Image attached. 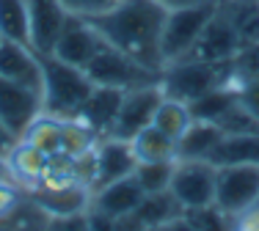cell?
Here are the masks:
<instances>
[{"instance_id": "7c38bea8", "label": "cell", "mask_w": 259, "mask_h": 231, "mask_svg": "<svg viewBox=\"0 0 259 231\" xmlns=\"http://www.w3.org/2000/svg\"><path fill=\"white\" fill-rule=\"evenodd\" d=\"M144 196H146L144 187H141L138 179L130 174L124 179H116V182H110V185L100 187V190H94V196H91V209H94L97 215L108 217L116 226V223H124L133 217V212L141 206Z\"/></svg>"}, {"instance_id": "f546056e", "label": "cell", "mask_w": 259, "mask_h": 231, "mask_svg": "<svg viewBox=\"0 0 259 231\" xmlns=\"http://www.w3.org/2000/svg\"><path fill=\"white\" fill-rule=\"evenodd\" d=\"M20 201H22V187L0 182V223L11 215V209H14Z\"/></svg>"}, {"instance_id": "2e32d148", "label": "cell", "mask_w": 259, "mask_h": 231, "mask_svg": "<svg viewBox=\"0 0 259 231\" xmlns=\"http://www.w3.org/2000/svg\"><path fill=\"white\" fill-rule=\"evenodd\" d=\"M30 11V47L39 55H47L53 50L58 33L64 30L69 11L64 9L61 0H28Z\"/></svg>"}, {"instance_id": "52a82bcc", "label": "cell", "mask_w": 259, "mask_h": 231, "mask_svg": "<svg viewBox=\"0 0 259 231\" xmlns=\"http://www.w3.org/2000/svg\"><path fill=\"white\" fill-rule=\"evenodd\" d=\"M85 75L91 77L94 86H110V88H121V91L160 80V72L133 61L130 55H124L121 50H116L110 44H105L91 58V64L85 66Z\"/></svg>"}, {"instance_id": "83f0119b", "label": "cell", "mask_w": 259, "mask_h": 231, "mask_svg": "<svg viewBox=\"0 0 259 231\" xmlns=\"http://www.w3.org/2000/svg\"><path fill=\"white\" fill-rule=\"evenodd\" d=\"M64 9L75 17H83V20H94L100 14H108L110 9L121 3V0H61Z\"/></svg>"}, {"instance_id": "ac0fdd59", "label": "cell", "mask_w": 259, "mask_h": 231, "mask_svg": "<svg viewBox=\"0 0 259 231\" xmlns=\"http://www.w3.org/2000/svg\"><path fill=\"white\" fill-rule=\"evenodd\" d=\"M182 217H185V209L165 190V193H146L130 220L141 228H168V226H185Z\"/></svg>"}, {"instance_id": "f1b7e54d", "label": "cell", "mask_w": 259, "mask_h": 231, "mask_svg": "<svg viewBox=\"0 0 259 231\" xmlns=\"http://www.w3.org/2000/svg\"><path fill=\"white\" fill-rule=\"evenodd\" d=\"M234 88H237V102L248 113H254L259 119V75L237 80V83H234Z\"/></svg>"}, {"instance_id": "3957f363", "label": "cell", "mask_w": 259, "mask_h": 231, "mask_svg": "<svg viewBox=\"0 0 259 231\" xmlns=\"http://www.w3.org/2000/svg\"><path fill=\"white\" fill-rule=\"evenodd\" d=\"M160 88L165 96H174L180 102L193 105L209 91L221 86H234V66L232 64H209L199 58H182L174 64H165L160 69Z\"/></svg>"}, {"instance_id": "d6986e66", "label": "cell", "mask_w": 259, "mask_h": 231, "mask_svg": "<svg viewBox=\"0 0 259 231\" xmlns=\"http://www.w3.org/2000/svg\"><path fill=\"white\" fill-rule=\"evenodd\" d=\"M226 132L215 121L193 119V124L185 130V135L177 141V160H212L218 143Z\"/></svg>"}, {"instance_id": "7402d4cb", "label": "cell", "mask_w": 259, "mask_h": 231, "mask_svg": "<svg viewBox=\"0 0 259 231\" xmlns=\"http://www.w3.org/2000/svg\"><path fill=\"white\" fill-rule=\"evenodd\" d=\"M218 9L245 44H259V0H218Z\"/></svg>"}, {"instance_id": "e0dca14e", "label": "cell", "mask_w": 259, "mask_h": 231, "mask_svg": "<svg viewBox=\"0 0 259 231\" xmlns=\"http://www.w3.org/2000/svg\"><path fill=\"white\" fill-rule=\"evenodd\" d=\"M121 96H124L121 88L94 86L89 94V99L80 107L77 121L89 127L97 138L110 135V132H113V124H116V116H119V107H121Z\"/></svg>"}, {"instance_id": "6da1fadb", "label": "cell", "mask_w": 259, "mask_h": 231, "mask_svg": "<svg viewBox=\"0 0 259 231\" xmlns=\"http://www.w3.org/2000/svg\"><path fill=\"white\" fill-rule=\"evenodd\" d=\"M168 9L157 0H121L108 14H100L89 20L97 28V33L105 39V44L121 50L138 64L160 72L163 58H160V33Z\"/></svg>"}, {"instance_id": "9a60e30c", "label": "cell", "mask_w": 259, "mask_h": 231, "mask_svg": "<svg viewBox=\"0 0 259 231\" xmlns=\"http://www.w3.org/2000/svg\"><path fill=\"white\" fill-rule=\"evenodd\" d=\"M0 77L41 94V55L30 44L0 39Z\"/></svg>"}, {"instance_id": "277c9868", "label": "cell", "mask_w": 259, "mask_h": 231, "mask_svg": "<svg viewBox=\"0 0 259 231\" xmlns=\"http://www.w3.org/2000/svg\"><path fill=\"white\" fill-rule=\"evenodd\" d=\"M215 11H218V0L215 3L188 6V9H174L165 14L163 33H160V58H163V66L182 61L193 52L196 41L204 33L207 22L215 17Z\"/></svg>"}, {"instance_id": "44dd1931", "label": "cell", "mask_w": 259, "mask_h": 231, "mask_svg": "<svg viewBox=\"0 0 259 231\" xmlns=\"http://www.w3.org/2000/svg\"><path fill=\"white\" fill-rule=\"evenodd\" d=\"M130 149L135 154V162H165L177 160V141L160 132L155 124L144 127L130 138Z\"/></svg>"}, {"instance_id": "ba28073f", "label": "cell", "mask_w": 259, "mask_h": 231, "mask_svg": "<svg viewBox=\"0 0 259 231\" xmlns=\"http://www.w3.org/2000/svg\"><path fill=\"white\" fill-rule=\"evenodd\" d=\"M215 179L218 168L209 160H177L168 193L180 201L185 212L215 204Z\"/></svg>"}, {"instance_id": "ffe728a7", "label": "cell", "mask_w": 259, "mask_h": 231, "mask_svg": "<svg viewBox=\"0 0 259 231\" xmlns=\"http://www.w3.org/2000/svg\"><path fill=\"white\" fill-rule=\"evenodd\" d=\"M6 157H9V165H11V171H14V179H17V185H20L22 190H33V187L45 179L50 157H47L41 149H36L33 143H28L25 138H20V141L11 146V151Z\"/></svg>"}, {"instance_id": "d4e9b609", "label": "cell", "mask_w": 259, "mask_h": 231, "mask_svg": "<svg viewBox=\"0 0 259 231\" xmlns=\"http://www.w3.org/2000/svg\"><path fill=\"white\" fill-rule=\"evenodd\" d=\"M215 168L218 165H234V162H259V132L251 135H224L212 154Z\"/></svg>"}, {"instance_id": "cb8c5ba5", "label": "cell", "mask_w": 259, "mask_h": 231, "mask_svg": "<svg viewBox=\"0 0 259 231\" xmlns=\"http://www.w3.org/2000/svg\"><path fill=\"white\" fill-rule=\"evenodd\" d=\"M152 124H155L160 132H165L168 138L180 141L185 135V130L193 124V110H190L188 102H180V99H174V96L163 94L155 116H152Z\"/></svg>"}, {"instance_id": "603a6c76", "label": "cell", "mask_w": 259, "mask_h": 231, "mask_svg": "<svg viewBox=\"0 0 259 231\" xmlns=\"http://www.w3.org/2000/svg\"><path fill=\"white\" fill-rule=\"evenodd\" d=\"M64 121L66 119H55L50 113H39L30 121L28 130L22 132V138L28 143H33L36 149H41L47 157L61 154L64 151Z\"/></svg>"}, {"instance_id": "30bf717a", "label": "cell", "mask_w": 259, "mask_h": 231, "mask_svg": "<svg viewBox=\"0 0 259 231\" xmlns=\"http://www.w3.org/2000/svg\"><path fill=\"white\" fill-rule=\"evenodd\" d=\"M160 99H163V88H160L157 80L146 83V86L127 88L124 96H121V107H119V116H116V124H113V132H110V135L130 141L135 132L149 127Z\"/></svg>"}, {"instance_id": "d6a6232c", "label": "cell", "mask_w": 259, "mask_h": 231, "mask_svg": "<svg viewBox=\"0 0 259 231\" xmlns=\"http://www.w3.org/2000/svg\"><path fill=\"white\" fill-rule=\"evenodd\" d=\"M163 9L174 11V9H188V6H199V3H215V0H157Z\"/></svg>"}, {"instance_id": "7a4b0ae2", "label": "cell", "mask_w": 259, "mask_h": 231, "mask_svg": "<svg viewBox=\"0 0 259 231\" xmlns=\"http://www.w3.org/2000/svg\"><path fill=\"white\" fill-rule=\"evenodd\" d=\"M41 113H50L55 119H77L94 88L85 69L58 61L55 55H41Z\"/></svg>"}, {"instance_id": "484cf974", "label": "cell", "mask_w": 259, "mask_h": 231, "mask_svg": "<svg viewBox=\"0 0 259 231\" xmlns=\"http://www.w3.org/2000/svg\"><path fill=\"white\" fill-rule=\"evenodd\" d=\"M0 39L30 44L28 0H0Z\"/></svg>"}, {"instance_id": "8992f818", "label": "cell", "mask_w": 259, "mask_h": 231, "mask_svg": "<svg viewBox=\"0 0 259 231\" xmlns=\"http://www.w3.org/2000/svg\"><path fill=\"white\" fill-rule=\"evenodd\" d=\"M28 193L39 204V209L50 217V223L85 220L91 209V196H94V190L85 182H41Z\"/></svg>"}, {"instance_id": "4dcf8cb0", "label": "cell", "mask_w": 259, "mask_h": 231, "mask_svg": "<svg viewBox=\"0 0 259 231\" xmlns=\"http://www.w3.org/2000/svg\"><path fill=\"white\" fill-rule=\"evenodd\" d=\"M234 226L237 228H259V201L251 209H245L243 215L234 217Z\"/></svg>"}, {"instance_id": "836d02e7", "label": "cell", "mask_w": 259, "mask_h": 231, "mask_svg": "<svg viewBox=\"0 0 259 231\" xmlns=\"http://www.w3.org/2000/svg\"><path fill=\"white\" fill-rule=\"evenodd\" d=\"M0 182H6V185H17V179H14V171H11V165H9V157L6 154H0ZM20 187V185H17Z\"/></svg>"}, {"instance_id": "8fae6325", "label": "cell", "mask_w": 259, "mask_h": 231, "mask_svg": "<svg viewBox=\"0 0 259 231\" xmlns=\"http://www.w3.org/2000/svg\"><path fill=\"white\" fill-rule=\"evenodd\" d=\"M245 50L243 36L234 30V25L221 14V9L215 11V17L207 22L204 33L199 36L193 52L188 58L209 61V64H234V58Z\"/></svg>"}, {"instance_id": "4fadbf2b", "label": "cell", "mask_w": 259, "mask_h": 231, "mask_svg": "<svg viewBox=\"0 0 259 231\" xmlns=\"http://www.w3.org/2000/svg\"><path fill=\"white\" fill-rule=\"evenodd\" d=\"M39 113H41V94L39 91L0 77V121L17 138H22V132L28 130L30 121Z\"/></svg>"}, {"instance_id": "4316f807", "label": "cell", "mask_w": 259, "mask_h": 231, "mask_svg": "<svg viewBox=\"0 0 259 231\" xmlns=\"http://www.w3.org/2000/svg\"><path fill=\"white\" fill-rule=\"evenodd\" d=\"M177 160H165V162H138L133 176L138 179V185L144 187V193H165L174 176Z\"/></svg>"}, {"instance_id": "9c48e42d", "label": "cell", "mask_w": 259, "mask_h": 231, "mask_svg": "<svg viewBox=\"0 0 259 231\" xmlns=\"http://www.w3.org/2000/svg\"><path fill=\"white\" fill-rule=\"evenodd\" d=\"M102 47H105V39L97 33V28L91 25L89 20H83V17L69 14L64 30L58 33V39H55L53 50L47 52V55H55L58 61H66V64H72V66L85 69V66L91 64V58H94Z\"/></svg>"}, {"instance_id": "5b68a950", "label": "cell", "mask_w": 259, "mask_h": 231, "mask_svg": "<svg viewBox=\"0 0 259 231\" xmlns=\"http://www.w3.org/2000/svg\"><path fill=\"white\" fill-rule=\"evenodd\" d=\"M259 201V162H234L218 165L215 179V206L234 226V217L243 215Z\"/></svg>"}, {"instance_id": "5bb4252c", "label": "cell", "mask_w": 259, "mask_h": 231, "mask_svg": "<svg viewBox=\"0 0 259 231\" xmlns=\"http://www.w3.org/2000/svg\"><path fill=\"white\" fill-rule=\"evenodd\" d=\"M135 154L130 149V141L116 135H105L97 141L94 146V182H91V190H100V187L110 185L116 179H124L135 171Z\"/></svg>"}, {"instance_id": "1f68e13d", "label": "cell", "mask_w": 259, "mask_h": 231, "mask_svg": "<svg viewBox=\"0 0 259 231\" xmlns=\"http://www.w3.org/2000/svg\"><path fill=\"white\" fill-rule=\"evenodd\" d=\"M17 141H20V138H17L14 132H11L9 127H6L3 121H0V154H9L11 146H14Z\"/></svg>"}]
</instances>
